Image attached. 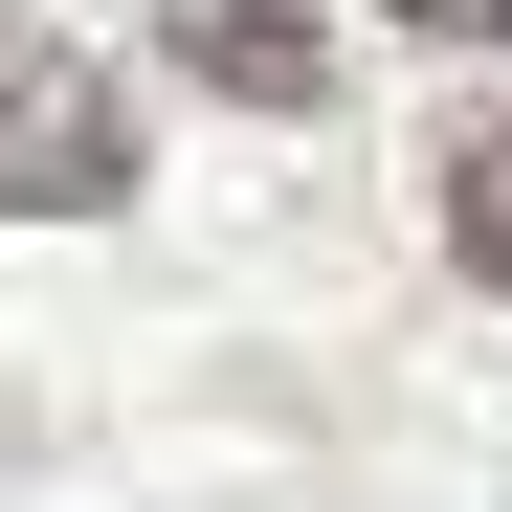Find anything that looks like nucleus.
<instances>
[{
    "instance_id": "1",
    "label": "nucleus",
    "mask_w": 512,
    "mask_h": 512,
    "mask_svg": "<svg viewBox=\"0 0 512 512\" xmlns=\"http://www.w3.org/2000/svg\"><path fill=\"white\" fill-rule=\"evenodd\" d=\"M90 201H134V112H112V67L45 45V23H0V223H90Z\"/></svg>"
},
{
    "instance_id": "2",
    "label": "nucleus",
    "mask_w": 512,
    "mask_h": 512,
    "mask_svg": "<svg viewBox=\"0 0 512 512\" xmlns=\"http://www.w3.org/2000/svg\"><path fill=\"white\" fill-rule=\"evenodd\" d=\"M134 23L179 45V67H201L223 112H334V45L290 23V0H134Z\"/></svg>"
},
{
    "instance_id": "3",
    "label": "nucleus",
    "mask_w": 512,
    "mask_h": 512,
    "mask_svg": "<svg viewBox=\"0 0 512 512\" xmlns=\"http://www.w3.org/2000/svg\"><path fill=\"white\" fill-rule=\"evenodd\" d=\"M423 179H446V245H468L490 290H512V112H490V134H446V156H423Z\"/></svg>"
},
{
    "instance_id": "4",
    "label": "nucleus",
    "mask_w": 512,
    "mask_h": 512,
    "mask_svg": "<svg viewBox=\"0 0 512 512\" xmlns=\"http://www.w3.org/2000/svg\"><path fill=\"white\" fill-rule=\"evenodd\" d=\"M379 23H423V45H512V0H379Z\"/></svg>"
}]
</instances>
